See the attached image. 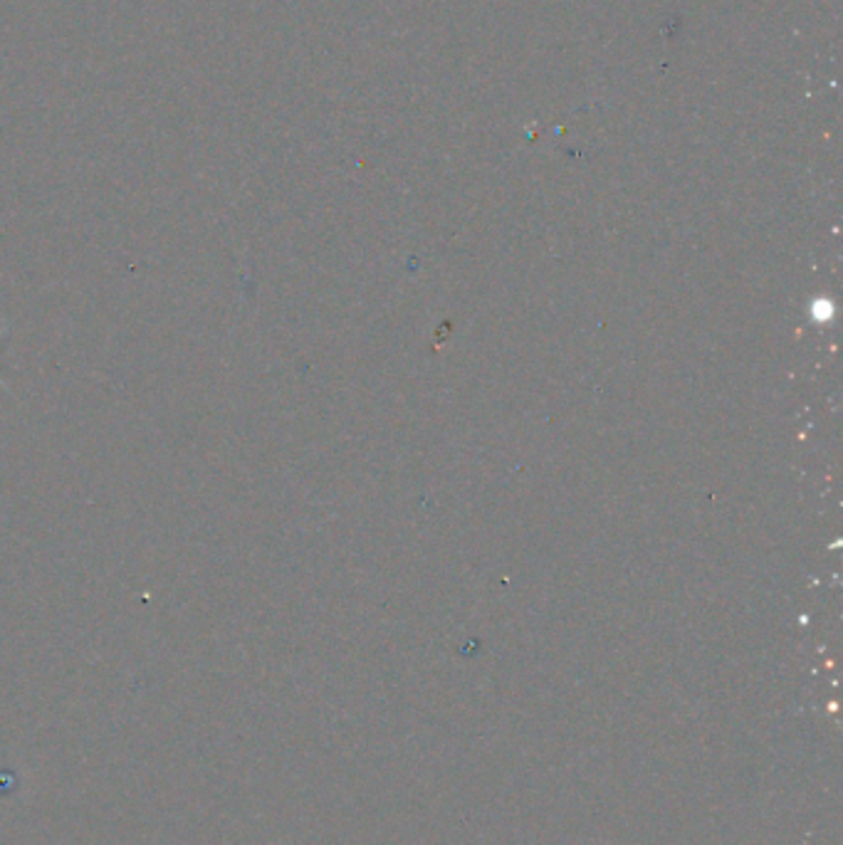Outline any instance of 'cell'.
I'll return each instance as SVG.
<instances>
[{
    "instance_id": "1",
    "label": "cell",
    "mask_w": 843,
    "mask_h": 845,
    "mask_svg": "<svg viewBox=\"0 0 843 845\" xmlns=\"http://www.w3.org/2000/svg\"><path fill=\"white\" fill-rule=\"evenodd\" d=\"M3 334H5V329H0V339H3ZM5 381L3 379H0V385H3Z\"/></svg>"
}]
</instances>
